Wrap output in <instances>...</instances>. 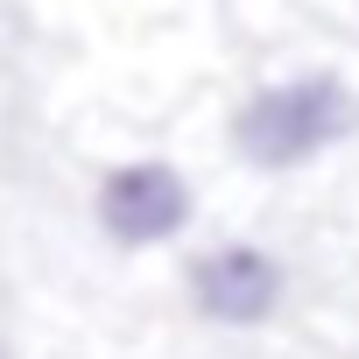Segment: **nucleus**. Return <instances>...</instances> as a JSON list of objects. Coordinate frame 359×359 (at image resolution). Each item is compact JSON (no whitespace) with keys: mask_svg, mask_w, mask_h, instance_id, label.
<instances>
[{"mask_svg":"<svg viewBox=\"0 0 359 359\" xmlns=\"http://www.w3.org/2000/svg\"><path fill=\"white\" fill-rule=\"evenodd\" d=\"M352 8H359V0H352Z\"/></svg>","mask_w":359,"mask_h":359,"instance_id":"39448f33","label":"nucleus"},{"mask_svg":"<svg viewBox=\"0 0 359 359\" xmlns=\"http://www.w3.org/2000/svg\"><path fill=\"white\" fill-rule=\"evenodd\" d=\"M359 141V78L338 64H303L282 78H261L226 113V148L254 176H296L324 155Z\"/></svg>","mask_w":359,"mask_h":359,"instance_id":"f257e3e1","label":"nucleus"},{"mask_svg":"<svg viewBox=\"0 0 359 359\" xmlns=\"http://www.w3.org/2000/svg\"><path fill=\"white\" fill-rule=\"evenodd\" d=\"M191 219H198V191L169 155H127V162L99 169V184H92V226L120 254H148V247L184 240Z\"/></svg>","mask_w":359,"mask_h":359,"instance_id":"f03ea898","label":"nucleus"},{"mask_svg":"<svg viewBox=\"0 0 359 359\" xmlns=\"http://www.w3.org/2000/svg\"><path fill=\"white\" fill-rule=\"evenodd\" d=\"M184 303L219 331H261L289 303V261L261 240H212L184 261Z\"/></svg>","mask_w":359,"mask_h":359,"instance_id":"7ed1b4c3","label":"nucleus"},{"mask_svg":"<svg viewBox=\"0 0 359 359\" xmlns=\"http://www.w3.org/2000/svg\"><path fill=\"white\" fill-rule=\"evenodd\" d=\"M0 359H8V352H0Z\"/></svg>","mask_w":359,"mask_h":359,"instance_id":"20e7f679","label":"nucleus"}]
</instances>
